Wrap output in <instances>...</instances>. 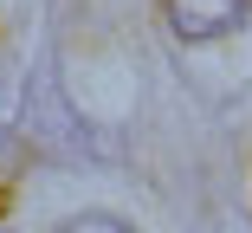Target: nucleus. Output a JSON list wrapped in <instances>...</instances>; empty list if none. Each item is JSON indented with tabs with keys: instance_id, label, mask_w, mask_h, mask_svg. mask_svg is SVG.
Instances as JSON below:
<instances>
[{
	"instance_id": "1",
	"label": "nucleus",
	"mask_w": 252,
	"mask_h": 233,
	"mask_svg": "<svg viewBox=\"0 0 252 233\" xmlns=\"http://www.w3.org/2000/svg\"><path fill=\"white\" fill-rule=\"evenodd\" d=\"M162 7L181 39H220L246 20V0H162Z\"/></svg>"
},
{
	"instance_id": "2",
	"label": "nucleus",
	"mask_w": 252,
	"mask_h": 233,
	"mask_svg": "<svg viewBox=\"0 0 252 233\" xmlns=\"http://www.w3.org/2000/svg\"><path fill=\"white\" fill-rule=\"evenodd\" d=\"M65 233H129V227H117V220H71Z\"/></svg>"
},
{
	"instance_id": "3",
	"label": "nucleus",
	"mask_w": 252,
	"mask_h": 233,
	"mask_svg": "<svg viewBox=\"0 0 252 233\" xmlns=\"http://www.w3.org/2000/svg\"><path fill=\"white\" fill-rule=\"evenodd\" d=\"M0 214H7V188H0Z\"/></svg>"
}]
</instances>
